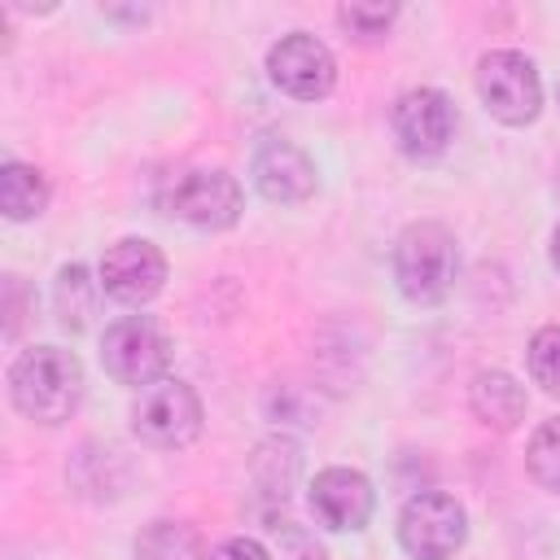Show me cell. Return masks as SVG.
I'll return each instance as SVG.
<instances>
[{
  "label": "cell",
  "mask_w": 560,
  "mask_h": 560,
  "mask_svg": "<svg viewBox=\"0 0 560 560\" xmlns=\"http://www.w3.org/2000/svg\"><path fill=\"white\" fill-rule=\"evenodd\" d=\"M529 376L551 398H560V324H547L529 337Z\"/></svg>",
  "instance_id": "19"
},
{
  "label": "cell",
  "mask_w": 560,
  "mask_h": 560,
  "mask_svg": "<svg viewBox=\"0 0 560 560\" xmlns=\"http://www.w3.org/2000/svg\"><path fill=\"white\" fill-rule=\"evenodd\" d=\"M9 398L35 424H61L83 402V363L61 346H31L9 368Z\"/></svg>",
  "instance_id": "1"
},
{
  "label": "cell",
  "mask_w": 560,
  "mask_h": 560,
  "mask_svg": "<svg viewBox=\"0 0 560 560\" xmlns=\"http://www.w3.org/2000/svg\"><path fill=\"white\" fill-rule=\"evenodd\" d=\"M101 363H105V372L118 385L144 389V385L166 376L171 341H166V332L149 315H122L101 337Z\"/></svg>",
  "instance_id": "6"
},
{
  "label": "cell",
  "mask_w": 560,
  "mask_h": 560,
  "mask_svg": "<svg viewBox=\"0 0 560 560\" xmlns=\"http://www.w3.org/2000/svg\"><path fill=\"white\" fill-rule=\"evenodd\" d=\"M48 206V179L39 166L31 162H4L0 166V210L13 223H26L35 214H44Z\"/></svg>",
  "instance_id": "14"
},
{
  "label": "cell",
  "mask_w": 560,
  "mask_h": 560,
  "mask_svg": "<svg viewBox=\"0 0 560 560\" xmlns=\"http://www.w3.org/2000/svg\"><path fill=\"white\" fill-rule=\"evenodd\" d=\"M158 206L179 223H192V228H206V232H223V228H232L241 219L245 192L228 171H179V175H171L162 184Z\"/></svg>",
  "instance_id": "3"
},
{
  "label": "cell",
  "mask_w": 560,
  "mask_h": 560,
  "mask_svg": "<svg viewBox=\"0 0 560 560\" xmlns=\"http://www.w3.org/2000/svg\"><path fill=\"white\" fill-rule=\"evenodd\" d=\"M306 503H311V516L324 529H363L372 521L376 490L354 468H324V472H315V481L306 490Z\"/></svg>",
  "instance_id": "11"
},
{
  "label": "cell",
  "mask_w": 560,
  "mask_h": 560,
  "mask_svg": "<svg viewBox=\"0 0 560 560\" xmlns=\"http://www.w3.org/2000/svg\"><path fill=\"white\" fill-rule=\"evenodd\" d=\"M166 284V258L144 236H122L101 258V289L122 306H144Z\"/></svg>",
  "instance_id": "10"
},
{
  "label": "cell",
  "mask_w": 560,
  "mask_h": 560,
  "mask_svg": "<svg viewBox=\"0 0 560 560\" xmlns=\"http://www.w3.org/2000/svg\"><path fill=\"white\" fill-rule=\"evenodd\" d=\"M52 306H57V324L79 332L88 328L92 311H96V280L88 276L83 262H66L57 271V284H52Z\"/></svg>",
  "instance_id": "16"
},
{
  "label": "cell",
  "mask_w": 560,
  "mask_h": 560,
  "mask_svg": "<svg viewBox=\"0 0 560 560\" xmlns=\"http://www.w3.org/2000/svg\"><path fill=\"white\" fill-rule=\"evenodd\" d=\"M468 407H472V416H477L486 429L512 433V429L525 420L529 398H525V389L516 385V376H508V372H499V368H486V372H477L472 385H468Z\"/></svg>",
  "instance_id": "13"
},
{
  "label": "cell",
  "mask_w": 560,
  "mask_h": 560,
  "mask_svg": "<svg viewBox=\"0 0 560 560\" xmlns=\"http://www.w3.org/2000/svg\"><path fill=\"white\" fill-rule=\"evenodd\" d=\"M18 293H22V280H18V276H9V280H4V298H9L4 337H9V341H13V337H18V328H22V315H18V311H22V302H18Z\"/></svg>",
  "instance_id": "22"
},
{
  "label": "cell",
  "mask_w": 560,
  "mask_h": 560,
  "mask_svg": "<svg viewBox=\"0 0 560 560\" xmlns=\"http://www.w3.org/2000/svg\"><path fill=\"white\" fill-rule=\"evenodd\" d=\"M551 267L560 271V223H556V232H551Z\"/></svg>",
  "instance_id": "23"
},
{
  "label": "cell",
  "mask_w": 560,
  "mask_h": 560,
  "mask_svg": "<svg viewBox=\"0 0 560 560\" xmlns=\"http://www.w3.org/2000/svg\"><path fill=\"white\" fill-rule=\"evenodd\" d=\"M254 481L262 494L271 499H284L289 486L298 481V446L289 438H271L254 451Z\"/></svg>",
  "instance_id": "17"
},
{
  "label": "cell",
  "mask_w": 560,
  "mask_h": 560,
  "mask_svg": "<svg viewBox=\"0 0 560 560\" xmlns=\"http://www.w3.org/2000/svg\"><path fill=\"white\" fill-rule=\"evenodd\" d=\"M525 468L542 490L560 494V416H551L534 429V438L525 446Z\"/></svg>",
  "instance_id": "18"
},
{
  "label": "cell",
  "mask_w": 560,
  "mask_h": 560,
  "mask_svg": "<svg viewBox=\"0 0 560 560\" xmlns=\"http://www.w3.org/2000/svg\"><path fill=\"white\" fill-rule=\"evenodd\" d=\"M267 74L271 83L284 92V96H298V101H319L332 92L337 83V61L328 52L324 39L306 35V31H293L284 39L271 44L267 52Z\"/></svg>",
  "instance_id": "9"
},
{
  "label": "cell",
  "mask_w": 560,
  "mask_h": 560,
  "mask_svg": "<svg viewBox=\"0 0 560 560\" xmlns=\"http://www.w3.org/2000/svg\"><path fill=\"white\" fill-rule=\"evenodd\" d=\"M136 560H210L206 542L184 521H153L136 538Z\"/></svg>",
  "instance_id": "15"
},
{
  "label": "cell",
  "mask_w": 560,
  "mask_h": 560,
  "mask_svg": "<svg viewBox=\"0 0 560 560\" xmlns=\"http://www.w3.org/2000/svg\"><path fill=\"white\" fill-rule=\"evenodd\" d=\"M394 18H398V9L394 4H341L337 9V22L346 26V35L350 39H359V44H376V39H385V31L394 26Z\"/></svg>",
  "instance_id": "20"
},
{
  "label": "cell",
  "mask_w": 560,
  "mask_h": 560,
  "mask_svg": "<svg viewBox=\"0 0 560 560\" xmlns=\"http://www.w3.org/2000/svg\"><path fill=\"white\" fill-rule=\"evenodd\" d=\"M464 538H468V516L442 490L411 494L398 512V542L411 560H451L464 547Z\"/></svg>",
  "instance_id": "7"
},
{
  "label": "cell",
  "mask_w": 560,
  "mask_h": 560,
  "mask_svg": "<svg viewBox=\"0 0 560 560\" xmlns=\"http://www.w3.org/2000/svg\"><path fill=\"white\" fill-rule=\"evenodd\" d=\"M249 175H254V188L276 206H293L315 192V162L306 158V149H298L293 140H280V136H267L254 149Z\"/></svg>",
  "instance_id": "12"
},
{
  "label": "cell",
  "mask_w": 560,
  "mask_h": 560,
  "mask_svg": "<svg viewBox=\"0 0 560 560\" xmlns=\"http://www.w3.org/2000/svg\"><path fill=\"white\" fill-rule=\"evenodd\" d=\"M131 433L144 446H158V451L188 446L201 433V398L184 381L162 376V381H153V385H144L136 394V402H131Z\"/></svg>",
  "instance_id": "4"
},
{
  "label": "cell",
  "mask_w": 560,
  "mask_h": 560,
  "mask_svg": "<svg viewBox=\"0 0 560 560\" xmlns=\"http://www.w3.org/2000/svg\"><path fill=\"white\" fill-rule=\"evenodd\" d=\"M455 271H459V254L446 223L420 219L402 228V236L394 241V280L407 302H420V306L442 302L455 284Z\"/></svg>",
  "instance_id": "2"
},
{
  "label": "cell",
  "mask_w": 560,
  "mask_h": 560,
  "mask_svg": "<svg viewBox=\"0 0 560 560\" xmlns=\"http://www.w3.org/2000/svg\"><path fill=\"white\" fill-rule=\"evenodd\" d=\"M389 127L407 158L429 162V158L446 153V144L455 136V105L442 88H411L394 101Z\"/></svg>",
  "instance_id": "8"
},
{
  "label": "cell",
  "mask_w": 560,
  "mask_h": 560,
  "mask_svg": "<svg viewBox=\"0 0 560 560\" xmlns=\"http://www.w3.org/2000/svg\"><path fill=\"white\" fill-rule=\"evenodd\" d=\"M210 560H271V551L258 542V538H228V542H219L214 551H210Z\"/></svg>",
  "instance_id": "21"
},
{
  "label": "cell",
  "mask_w": 560,
  "mask_h": 560,
  "mask_svg": "<svg viewBox=\"0 0 560 560\" xmlns=\"http://www.w3.org/2000/svg\"><path fill=\"white\" fill-rule=\"evenodd\" d=\"M477 96L481 105L508 122V127H525L538 118L542 109V83H538V70L525 52L516 48H494L477 61Z\"/></svg>",
  "instance_id": "5"
}]
</instances>
